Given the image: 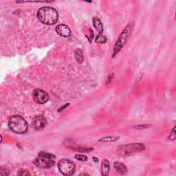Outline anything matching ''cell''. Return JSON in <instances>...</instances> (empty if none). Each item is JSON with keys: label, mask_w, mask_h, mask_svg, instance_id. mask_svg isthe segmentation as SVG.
<instances>
[{"label": "cell", "mask_w": 176, "mask_h": 176, "mask_svg": "<svg viewBox=\"0 0 176 176\" xmlns=\"http://www.w3.org/2000/svg\"><path fill=\"white\" fill-rule=\"evenodd\" d=\"M114 168L117 172H118L120 174H125L127 173V168L125 167V165L122 162H116L114 163Z\"/></svg>", "instance_id": "cell-11"}, {"label": "cell", "mask_w": 176, "mask_h": 176, "mask_svg": "<svg viewBox=\"0 0 176 176\" xmlns=\"http://www.w3.org/2000/svg\"><path fill=\"white\" fill-rule=\"evenodd\" d=\"M8 125L10 129L16 133H24L28 129V123L25 120L18 115L12 116L10 118Z\"/></svg>", "instance_id": "cell-2"}, {"label": "cell", "mask_w": 176, "mask_h": 176, "mask_svg": "<svg viewBox=\"0 0 176 176\" xmlns=\"http://www.w3.org/2000/svg\"><path fill=\"white\" fill-rule=\"evenodd\" d=\"M55 155L46 152H40L35 160V164L42 169H50L55 164Z\"/></svg>", "instance_id": "cell-3"}, {"label": "cell", "mask_w": 176, "mask_h": 176, "mask_svg": "<svg viewBox=\"0 0 176 176\" xmlns=\"http://www.w3.org/2000/svg\"><path fill=\"white\" fill-rule=\"evenodd\" d=\"M106 41H107V38L100 35L99 36H98L96 39V43L97 44H105Z\"/></svg>", "instance_id": "cell-15"}, {"label": "cell", "mask_w": 176, "mask_h": 176, "mask_svg": "<svg viewBox=\"0 0 176 176\" xmlns=\"http://www.w3.org/2000/svg\"><path fill=\"white\" fill-rule=\"evenodd\" d=\"M0 175H9L8 169L6 167H1V171H0Z\"/></svg>", "instance_id": "cell-16"}, {"label": "cell", "mask_w": 176, "mask_h": 176, "mask_svg": "<svg viewBox=\"0 0 176 176\" xmlns=\"http://www.w3.org/2000/svg\"><path fill=\"white\" fill-rule=\"evenodd\" d=\"M58 170L64 175H72L75 172L74 163L68 159H63L58 162Z\"/></svg>", "instance_id": "cell-4"}, {"label": "cell", "mask_w": 176, "mask_h": 176, "mask_svg": "<svg viewBox=\"0 0 176 176\" xmlns=\"http://www.w3.org/2000/svg\"><path fill=\"white\" fill-rule=\"evenodd\" d=\"M110 170V164L107 159H105L102 162L101 165V173L103 175H108Z\"/></svg>", "instance_id": "cell-10"}, {"label": "cell", "mask_w": 176, "mask_h": 176, "mask_svg": "<svg viewBox=\"0 0 176 176\" xmlns=\"http://www.w3.org/2000/svg\"><path fill=\"white\" fill-rule=\"evenodd\" d=\"M129 26L128 25L127 27H126L125 30L123 31V32L120 34V37H118V40H117L116 45L113 48V55L115 56L118 53V52L121 50L122 48L124 46V45L125 44L127 40L129 35Z\"/></svg>", "instance_id": "cell-5"}, {"label": "cell", "mask_w": 176, "mask_h": 176, "mask_svg": "<svg viewBox=\"0 0 176 176\" xmlns=\"http://www.w3.org/2000/svg\"><path fill=\"white\" fill-rule=\"evenodd\" d=\"M19 175H30V174H29L28 171L25 170H20L18 174Z\"/></svg>", "instance_id": "cell-19"}, {"label": "cell", "mask_w": 176, "mask_h": 176, "mask_svg": "<svg viewBox=\"0 0 176 176\" xmlns=\"http://www.w3.org/2000/svg\"><path fill=\"white\" fill-rule=\"evenodd\" d=\"M47 124V120L43 116H37L34 118L32 121V125L34 128L37 130H41L44 129Z\"/></svg>", "instance_id": "cell-7"}, {"label": "cell", "mask_w": 176, "mask_h": 176, "mask_svg": "<svg viewBox=\"0 0 176 176\" xmlns=\"http://www.w3.org/2000/svg\"><path fill=\"white\" fill-rule=\"evenodd\" d=\"M175 139V127L173 129L172 132H171V135L169 136V140L171 141H174Z\"/></svg>", "instance_id": "cell-18"}, {"label": "cell", "mask_w": 176, "mask_h": 176, "mask_svg": "<svg viewBox=\"0 0 176 176\" xmlns=\"http://www.w3.org/2000/svg\"><path fill=\"white\" fill-rule=\"evenodd\" d=\"M129 147L128 145L125 146V149H123V147H120V149L122 151V153H123L124 154L127 155V154H131V153H133V151H142V150H144L145 146L144 145H142V144H133V145H129Z\"/></svg>", "instance_id": "cell-8"}, {"label": "cell", "mask_w": 176, "mask_h": 176, "mask_svg": "<svg viewBox=\"0 0 176 176\" xmlns=\"http://www.w3.org/2000/svg\"><path fill=\"white\" fill-rule=\"evenodd\" d=\"M37 17L42 24L53 25L58 20V14L56 9L50 6H45L39 9Z\"/></svg>", "instance_id": "cell-1"}, {"label": "cell", "mask_w": 176, "mask_h": 176, "mask_svg": "<svg viewBox=\"0 0 176 176\" xmlns=\"http://www.w3.org/2000/svg\"><path fill=\"white\" fill-rule=\"evenodd\" d=\"M75 158L77 159L79 161H86L87 160V157L84 155H76Z\"/></svg>", "instance_id": "cell-17"}, {"label": "cell", "mask_w": 176, "mask_h": 176, "mask_svg": "<svg viewBox=\"0 0 176 176\" xmlns=\"http://www.w3.org/2000/svg\"><path fill=\"white\" fill-rule=\"evenodd\" d=\"M148 127V125H138V126H136L135 128L136 129H144V128H146Z\"/></svg>", "instance_id": "cell-20"}, {"label": "cell", "mask_w": 176, "mask_h": 176, "mask_svg": "<svg viewBox=\"0 0 176 176\" xmlns=\"http://www.w3.org/2000/svg\"><path fill=\"white\" fill-rule=\"evenodd\" d=\"M119 139V137L117 136H109V137H105L99 141L100 142H113L116 141L117 140Z\"/></svg>", "instance_id": "cell-14"}, {"label": "cell", "mask_w": 176, "mask_h": 176, "mask_svg": "<svg viewBox=\"0 0 176 176\" xmlns=\"http://www.w3.org/2000/svg\"><path fill=\"white\" fill-rule=\"evenodd\" d=\"M32 97H33L35 101L39 104H44L47 103L49 99L48 94L45 91L41 89L34 90V92H32Z\"/></svg>", "instance_id": "cell-6"}, {"label": "cell", "mask_w": 176, "mask_h": 176, "mask_svg": "<svg viewBox=\"0 0 176 176\" xmlns=\"http://www.w3.org/2000/svg\"><path fill=\"white\" fill-rule=\"evenodd\" d=\"M56 32L58 35L63 37H70L72 35L70 28L65 24L58 25L56 27Z\"/></svg>", "instance_id": "cell-9"}, {"label": "cell", "mask_w": 176, "mask_h": 176, "mask_svg": "<svg viewBox=\"0 0 176 176\" xmlns=\"http://www.w3.org/2000/svg\"><path fill=\"white\" fill-rule=\"evenodd\" d=\"M93 25L94 28H96V30L99 32V33L101 35L103 32V26L100 19L98 18H94L93 19Z\"/></svg>", "instance_id": "cell-12"}, {"label": "cell", "mask_w": 176, "mask_h": 176, "mask_svg": "<svg viewBox=\"0 0 176 176\" xmlns=\"http://www.w3.org/2000/svg\"><path fill=\"white\" fill-rule=\"evenodd\" d=\"M74 57L77 62H79V63H81L83 61V52L81 49H76V51L74 53Z\"/></svg>", "instance_id": "cell-13"}]
</instances>
